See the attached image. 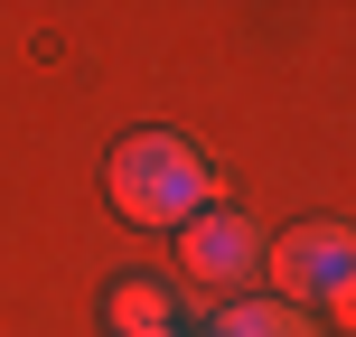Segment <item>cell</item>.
<instances>
[{
    "instance_id": "obj_1",
    "label": "cell",
    "mask_w": 356,
    "mask_h": 337,
    "mask_svg": "<svg viewBox=\"0 0 356 337\" xmlns=\"http://www.w3.org/2000/svg\"><path fill=\"white\" fill-rule=\"evenodd\" d=\"M104 197H113L122 225L178 234L188 215L216 206V169H207V150H197L188 131H131V141H113V160H104Z\"/></svg>"
},
{
    "instance_id": "obj_2",
    "label": "cell",
    "mask_w": 356,
    "mask_h": 337,
    "mask_svg": "<svg viewBox=\"0 0 356 337\" xmlns=\"http://www.w3.org/2000/svg\"><path fill=\"white\" fill-rule=\"evenodd\" d=\"M272 281H282L291 309H328L338 319L347 309V272H356V234L338 225V215H319V225H291L282 244H263Z\"/></svg>"
},
{
    "instance_id": "obj_3",
    "label": "cell",
    "mask_w": 356,
    "mask_h": 337,
    "mask_svg": "<svg viewBox=\"0 0 356 337\" xmlns=\"http://www.w3.org/2000/svg\"><path fill=\"white\" fill-rule=\"evenodd\" d=\"M178 272H188L197 290H244L253 272H263V234H253L234 206H207V215L178 225Z\"/></svg>"
},
{
    "instance_id": "obj_4",
    "label": "cell",
    "mask_w": 356,
    "mask_h": 337,
    "mask_svg": "<svg viewBox=\"0 0 356 337\" xmlns=\"http://www.w3.org/2000/svg\"><path fill=\"white\" fill-rule=\"evenodd\" d=\"M207 337H319V319H309V309H291V300H234Z\"/></svg>"
},
{
    "instance_id": "obj_5",
    "label": "cell",
    "mask_w": 356,
    "mask_h": 337,
    "mask_svg": "<svg viewBox=\"0 0 356 337\" xmlns=\"http://www.w3.org/2000/svg\"><path fill=\"white\" fill-rule=\"evenodd\" d=\"M104 319H113V337H169V290L160 281H113Z\"/></svg>"
},
{
    "instance_id": "obj_6",
    "label": "cell",
    "mask_w": 356,
    "mask_h": 337,
    "mask_svg": "<svg viewBox=\"0 0 356 337\" xmlns=\"http://www.w3.org/2000/svg\"><path fill=\"white\" fill-rule=\"evenodd\" d=\"M169 337H207V328H169Z\"/></svg>"
}]
</instances>
